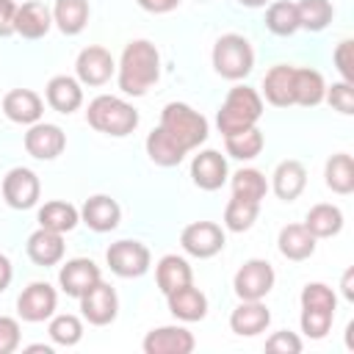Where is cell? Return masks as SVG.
Wrapping results in <instances>:
<instances>
[{
  "instance_id": "obj_1",
  "label": "cell",
  "mask_w": 354,
  "mask_h": 354,
  "mask_svg": "<svg viewBox=\"0 0 354 354\" xmlns=\"http://www.w3.org/2000/svg\"><path fill=\"white\" fill-rule=\"evenodd\" d=\"M160 77V53L147 39H133L124 44L122 58L116 64V80L122 94L127 97H144Z\"/></svg>"
},
{
  "instance_id": "obj_2",
  "label": "cell",
  "mask_w": 354,
  "mask_h": 354,
  "mask_svg": "<svg viewBox=\"0 0 354 354\" xmlns=\"http://www.w3.org/2000/svg\"><path fill=\"white\" fill-rule=\"evenodd\" d=\"M86 122L97 133H105V136H113V138H124L138 127V111L122 97L100 94V97H94L88 102Z\"/></svg>"
},
{
  "instance_id": "obj_3",
  "label": "cell",
  "mask_w": 354,
  "mask_h": 354,
  "mask_svg": "<svg viewBox=\"0 0 354 354\" xmlns=\"http://www.w3.org/2000/svg\"><path fill=\"white\" fill-rule=\"evenodd\" d=\"M260 116H263V97L249 86H232L216 113V124L221 136H232L246 127H254Z\"/></svg>"
},
{
  "instance_id": "obj_4",
  "label": "cell",
  "mask_w": 354,
  "mask_h": 354,
  "mask_svg": "<svg viewBox=\"0 0 354 354\" xmlns=\"http://www.w3.org/2000/svg\"><path fill=\"white\" fill-rule=\"evenodd\" d=\"M160 127L185 152L199 149V144H205L207 141V133H210L207 119L199 111H194L191 105H185V102H169V105H163V111H160Z\"/></svg>"
},
{
  "instance_id": "obj_5",
  "label": "cell",
  "mask_w": 354,
  "mask_h": 354,
  "mask_svg": "<svg viewBox=\"0 0 354 354\" xmlns=\"http://www.w3.org/2000/svg\"><path fill=\"white\" fill-rule=\"evenodd\" d=\"M210 61H213L216 75H221L224 80H243L254 69V50L246 36L224 33L216 39Z\"/></svg>"
},
{
  "instance_id": "obj_6",
  "label": "cell",
  "mask_w": 354,
  "mask_h": 354,
  "mask_svg": "<svg viewBox=\"0 0 354 354\" xmlns=\"http://www.w3.org/2000/svg\"><path fill=\"white\" fill-rule=\"evenodd\" d=\"M274 279H277L274 266H271L268 260L252 257V260H246V263L235 271V277H232V290H235V296H238L241 301H263V299L271 293Z\"/></svg>"
},
{
  "instance_id": "obj_7",
  "label": "cell",
  "mask_w": 354,
  "mask_h": 354,
  "mask_svg": "<svg viewBox=\"0 0 354 354\" xmlns=\"http://www.w3.org/2000/svg\"><path fill=\"white\" fill-rule=\"evenodd\" d=\"M105 263L108 268L122 277V279H136V277H144L152 266V254L149 249L141 243V241H116L108 246L105 252Z\"/></svg>"
},
{
  "instance_id": "obj_8",
  "label": "cell",
  "mask_w": 354,
  "mask_h": 354,
  "mask_svg": "<svg viewBox=\"0 0 354 354\" xmlns=\"http://www.w3.org/2000/svg\"><path fill=\"white\" fill-rule=\"evenodd\" d=\"M224 243H227L224 230L216 221H191L180 232L183 252L191 254V257H199V260H207V257L218 254L224 249Z\"/></svg>"
},
{
  "instance_id": "obj_9",
  "label": "cell",
  "mask_w": 354,
  "mask_h": 354,
  "mask_svg": "<svg viewBox=\"0 0 354 354\" xmlns=\"http://www.w3.org/2000/svg\"><path fill=\"white\" fill-rule=\"evenodd\" d=\"M41 196V183L36 177V171L25 169V166H14L6 171L3 177V199L8 207L14 210H30Z\"/></svg>"
},
{
  "instance_id": "obj_10",
  "label": "cell",
  "mask_w": 354,
  "mask_h": 354,
  "mask_svg": "<svg viewBox=\"0 0 354 354\" xmlns=\"http://www.w3.org/2000/svg\"><path fill=\"white\" fill-rule=\"evenodd\" d=\"M116 72V61L113 55L100 47V44H88L77 53L75 58V77L83 86H105Z\"/></svg>"
},
{
  "instance_id": "obj_11",
  "label": "cell",
  "mask_w": 354,
  "mask_h": 354,
  "mask_svg": "<svg viewBox=\"0 0 354 354\" xmlns=\"http://www.w3.org/2000/svg\"><path fill=\"white\" fill-rule=\"evenodd\" d=\"M55 307H58V293L50 282H30L17 299V313L28 324H41L53 318Z\"/></svg>"
},
{
  "instance_id": "obj_12",
  "label": "cell",
  "mask_w": 354,
  "mask_h": 354,
  "mask_svg": "<svg viewBox=\"0 0 354 354\" xmlns=\"http://www.w3.org/2000/svg\"><path fill=\"white\" fill-rule=\"evenodd\" d=\"M80 313L91 326H108L116 321L119 313V296L108 282H97L91 285L83 296H80Z\"/></svg>"
},
{
  "instance_id": "obj_13",
  "label": "cell",
  "mask_w": 354,
  "mask_h": 354,
  "mask_svg": "<svg viewBox=\"0 0 354 354\" xmlns=\"http://www.w3.org/2000/svg\"><path fill=\"white\" fill-rule=\"evenodd\" d=\"M64 147H66V133L58 124L36 122L25 133V152L36 160H53L64 152Z\"/></svg>"
},
{
  "instance_id": "obj_14",
  "label": "cell",
  "mask_w": 354,
  "mask_h": 354,
  "mask_svg": "<svg viewBox=\"0 0 354 354\" xmlns=\"http://www.w3.org/2000/svg\"><path fill=\"white\" fill-rule=\"evenodd\" d=\"M141 348L144 354H191L196 340L185 326H158L144 335Z\"/></svg>"
},
{
  "instance_id": "obj_15",
  "label": "cell",
  "mask_w": 354,
  "mask_h": 354,
  "mask_svg": "<svg viewBox=\"0 0 354 354\" xmlns=\"http://www.w3.org/2000/svg\"><path fill=\"white\" fill-rule=\"evenodd\" d=\"M230 177L227 158L218 149H202L191 160V180L202 191H218Z\"/></svg>"
},
{
  "instance_id": "obj_16",
  "label": "cell",
  "mask_w": 354,
  "mask_h": 354,
  "mask_svg": "<svg viewBox=\"0 0 354 354\" xmlns=\"http://www.w3.org/2000/svg\"><path fill=\"white\" fill-rule=\"evenodd\" d=\"M102 279V274H100V266L94 263V260H88V257H72V260H66L64 266H61V271H58V285H61V290L66 293V296H75V299H80L91 285H97Z\"/></svg>"
},
{
  "instance_id": "obj_17",
  "label": "cell",
  "mask_w": 354,
  "mask_h": 354,
  "mask_svg": "<svg viewBox=\"0 0 354 354\" xmlns=\"http://www.w3.org/2000/svg\"><path fill=\"white\" fill-rule=\"evenodd\" d=\"M3 113L14 122V124H36L41 122L44 113V100L30 91V88H11L3 97Z\"/></svg>"
},
{
  "instance_id": "obj_18",
  "label": "cell",
  "mask_w": 354,
  "mask_h": 354,
  "mask_svg": "<svg viewBox=\"0 0 354 354\" xmlns=\"http://www.w3.org/2000/svg\"><path fill=\"white\" fill-rule=\"evenodd\" d=\"M80 221L94 230V232H111L119 227L122 221V207L116 199L105 196V194H97V196H88L80 207Z\"/></svg>"
},
{
  "instance_id": "obj_19",
  "label": "cell",
  "mask_w": 354,
  "mask_h": 354,
  "mask_svg": "<svg viewBox=\"0 0 354 354\" xmlns=\"http://www.w3.org/2000/svg\"><path fill=\"white\" fill-rule=\"evenodd\" d=\"M53 28V11L39 3V0H25L22 6H17V17H14V33H19L22 39H41L47 36V30Z\"/></svg>"
},
{
  "instance_id": "obj_20",
  "label": "cell",
  "mask_w": 354,
  "mask_h": 354,
  "mask_svg": "<svg viewBox=\"0 0 354 354\" xmlns=\"http://www.w3.org/2000/svg\"><path fill=\"white\" fill-rule=\"evenodd\" d=\"M44 97H47V105L53 111L69 116L83 105V83L72 75H55V77H50Z\"/></svg>"
},
{
  "instance_id": "obj_21",
  "label": "cell",
  "mask_w": 354,
  "mask_h": 354,
  "mask_svg": "<svg viewBox=\"0 0 354 354\" xmlns=\"http://www.w3.org/2000/svg\"><path fill=\"white\" fill-rule=\"evenodd\" d=\"M64 235L61 232H53V230H44L39 227L36 232L28 235V243H25V252L30 257V263L41 266V268H50V266H58L64 260Z\"/></svg>"
},
{
  "instance_id": "obj_22",
  "label": "cell",
  "mask_w": 354,
  "mask_h": 354,
  "mask_svg": "<svg viewBox=\"0 0 354 354\" xmlns=\"http://www.w3.org/2000/svg\"><path fill=\"white\" fill-rule=\"evenodd\" d=\"M166 301H169V313L177 321L194 324V321H202L207 315V296L199 288H194V282L166 293Z\"/></svg>"
},
{
  "instance_id": "obj_23",
  "label": "cell",
  "mask_w": 354,
  "mask_h": 354,
  "mask_svg": "<svg viewBox=\"0 0 354 354\" xmlns=\"http://www.w3.org/2000/svg\"><path fill=\"white\" fill-rule=\"evenodd\" d=\"M304 185H307V169H304L301 160L288 158V160L277 163V169H274V174H271V191H274L282 202L299 199L301 191H304Z\"/></svg>"
},
{
  "instance_id": "obj_24",
  "label": "cell",
  "mask_w": 354,
  "mask_h": 354,
  "mask_svg": "<svg viewBox=\"0 0 354 354\" xmlns=\"http://www.w3.org/2000/svg\"><path fill=\"white\" fill-rule=\"evenodd\" d=\"M268 324H271V313L263 301H241L230 313V329L241 337H254V335L266 332Z\"/></svg>"
},
{
  "instance_id": "obj_25",
  "label": "cell",
  "mask_w": 354,
  "mask_h": 354,
  "mask_svg": "<svg viewBox=\"0 0 354 354\" xmlns=\"http://www.w3.org/2000/svg\"><path fill=\"white\" fill-rule=\"evenodd\" d=\"M263 97L274 108H288L293 105V66L290 64H277L266 72L263 77Z\"/></svg>"
},
{
  "instance_id": "obj_26",
  "label": "cell",
  "mask_w": 354,
  "mask_h": 354,
  "mask_svg": "<svg viewBox=\"0 0 354 354\" xmlns=\"http://www.w3.org/2000/svg\"><path fill=\"white\" fill-rule=\"evenodd\" d=\"M324 94H326V83L318 69L293 66V105L315 108L324 102Z\"/></svg>"
},
{
  "instance_id": "obj_27",
  "label": "cell",
  "mask_w": 354,
  "mask_h": 354,
  "mask_svg": "<svg viewBox=\"0 0 354 354\" xmlns=\"http://www.w3.org/2000/svg\"><path fill=\"white\" fill-rule=\"evenodd\" d=\"M277 249L285 260H293V263H301L307 257H313L315 252V238L310 235V230L304 224H288L279 230V238H277Z\"/></svg>"
},
{
  "instance_id": "obj_28",
  "label": "cell",
  "mask_w": 354,
  "mask_h": 354,
  "mask_svg": "<svg viewBox=\"0 0 354 354\" xmlns=\"http://www.w3.org/2000/svg\"><path fill=\"white\" fill-rule=\"evenodd\" d=\"M155 282H158L160 293L166 296V293H171L177 288H183V285H191L194 282V271H191V266H188L185 257H180V254H163L158 260V266H155Z\"/></svg>"
},
{
  "instance_id": "obj_29",
  "label": "cell",
  "mask_w": 354,
  "mask_h": 354,
  "mask_svg": "<svg viewBox=\"0 0 354 354\" xmlns=\"http://www.w3.org/2000/svg\"><path fill=\"white\" fill-rule=\"evenodd\" d=\"M144 147H147V155H149V160L155 163V166H163V169H171V166H180L183 163V158L188 155L160 124L147 136V141H144Z\"/></svg>"
},
{
  "instance_id": "obj_30",
  "label": "cell",
  "mask_w": 354,
  "mask_h": 354,
  "mask_svg": "<svg viewBox=\"0 0 354 354\" xmlns=\"http://www.w3.org/2000/svg\"><path fill=\"white\" fill-rule=\"evenodd\" d=\"M304 227L310 230V235L315 241L318 238H335L343 230V210L337 205H329V202L313 205L304 216Z\"/></svg>"
},
{
  "instance_id": "obj_31",
  "label": "cell",
  "mask_w": 354,
  "mask_h": 354,
  "mask_svg": "<svg viewBox=\"0 0 354 354\" xmlns=\"http://www.w3.org/2000/svg\"><path fill=\"white\" fill-rule=\"evenodd\" d=\"M80 221V210L72 205V202H64V199H53V202H44L39 207V227L44 230H53V232H72Z\"/></svg>"
},
{
  "instance_id": "obj_32",
  "label": "cell",
  "mask_w": 354,
  "mask_h": 354,
  "mask_svg": "<svg viewBox=\"0 0 354 354\" xmlns=\"http://www.w3.org/2000/svg\"><path fill=\"white\" fill-rule=\"evenodd\" d=\"M88 22V0H55L53 25L64 36H77Z\"/></svg>"
},
{
  "instance_id": "obj_33",
  "label": "cell",
  "mask_w": 354,
  "mask_h": 354,
  "mask_svg": "<svg viewBox=\"0 0 354 354\" xmlns=\"http://www.w3.org/2000/svg\"><path fill=\"white\" fill-rule=\"evenodd\" d=\"M324 183L329 191L340 194V196H348L354 191V160L348 152H337L326 160L324 166Z\"/></svg>"
},
{
  "instance_id": "obj_34",
  "label": "cell",
  "mask_w": 354,
  "mask_h": 354,
  "mask_svg": "<svg viewBox=\"0 0 354 354\" xmlns=\"http://www.w3.org/2000/svg\"><path fill=\"white\" fill-rule=\"evenodd\" d=\"M263 147H266V138H263V133L257 130V124H254V127H246V130H241V133L224 136V149H227V155L235 158V160H252V158H257V155L263 152Z\"/></svg>"
},
{
  "instance_id": "obj_35",
  "label": "cell",
  "mask_w": 354,
  "mask_h": 354,
  "mask_svg": "<svg viewBox=\"0 0 354 354\" xmlns=\"http://www.w3.org/2000/svg\"><path fill=\"white\" fill-rule=\"evenodd\" d=\"M296 17H299V28H304L310 33H321L324 28H329L335 8L329 0H299Z\"/></svg>"
},
{
  "instance_id": "obj_36",
  "label": "cell",
  "mask_w": 354,
  "mask_h": 354,
  "mask_svg": "<svg viewBox=\"0 0 354 354\" xmlns=\"http://www.w3.org/2000/svg\"><path fill=\"white\" fill-rule=\"evenodd\" d=\"M232 185V196L238 199H249V202H263L266 194H268V183H266V174L257 171V169H238L230 180Z\"/></svg>"
},
{
  "instance_id": "obj_37",
  "label": "cell",
  "mask_w": 354,
  "mask_h": 354,
  "mask_svg": "<svg viewBox=\"0 0 354 354\" xmlns=\"http://www.w3.org/2000/svg\"><path fill=\"white\" fill-rule=\"evenodd\" d=\"M266 28L274 36H293L299 30V17H296V3L290 0H277L266 11Z\"/></svg>"
},
{
  "instance_id": "obj_38",
  "label": "cell",
  "mask_w": 354,
  "mask_h": 354,
  "mask_svg": "<svg viewBox=\"0 0 354 354\" xmlns=\"http://www.w3.org/2000/svg\"><path fill=\"white\" fill-rule=\"evenodd\" d=\"M257 213H260V205L257 202H249V199H238L232 196L224 207V227L230 232H246L252 230V224L257 221Z\"/></svg>"
},
{
  "instance_id": "obj_39",
  "label": "cell",
  "mask_w": 354,
  "mask_h": 354,
  "mask_svg": "<svg viewBox=\"0 0 354 354\" xmlns=\"http://www.w3.org/2000/svg\"><path fill=\"white\" fill-rule=\"evenodd\" d=\"M47 332H50V340L55 346L69 348V346H77L83 340V321L77 315H72V313H64V315H55L50 321Z\"/></svg>"
},
{
  "instance_id": "obj_40",
  "label": "cell",
  "mask_w": 354,
  "mask_h": 354,
  "mask_svg": "<svg viewBox=\"0 0 354 354\" xmlns=\"http://www.w3.org/2000/svg\"><path fill=\"white\" fill-rule=\"evenodd\" d=\"M332 321H335V313L329 310H313V307H301V315H299V324H301V332L310 337V340H324L332 329Z\"/></svg>"
},
{
  "instance_id": "obj_41",
  "label": "cell",
  "mask_w": 354,
  "mask_h": 354,
  "mask_svg": "<svg viewBox=\"0 0 354 354\" xmlns=\"http://www.w3.org/2000/svg\"><path fill=\"white\" fill-rule=\"evenodd\" d=\"M299 301H301V307L329 310V313H335V307H337V296H335V290H332L329 285H324V282H307V285L301 288Z\"/></svg>"
},
{
  "instance_id": "obj_42",
  "label": "cell",
  "mask_w": 354,
  "mask_h": 354,
  "mask_svg": "<svg viewBox=\"0 0 354 354\" xmlns=\"http://www.w3.org/2000/svg\"><path fill=\"white\" fill-rule=\"evenodd\" d=\"M324 100L337 111V113H343V116H351L354 113V83H346V80H340V83H332V86H326V94H324Z\"/></svg>"
},
{
  "instance_id": "obj_43",
  "label": "cell",
  "mask_w": 354,
  "mask_h": 354,
  "mask_svg": "<svg viewBox=\"0 0 354 354\" xmlns=\"http://www.w3.org/2000/svg\"><path fill=\"white\" fill-rule=\"evenodd\" d=\"M332 61H335V69L340 72V77L346 83H354V41L351 39L337 41V47L332 53Z\"/></svg>"
},
{
  "instance_id": "obj_44",
  "label": "cell",
  "mask_w": 354,
  "mask_h": 354,
  "mask_svg": "<svg viewBox=\"0 0 354 354\" xmlns=\"http://www.w3.org/2000/svg\"><path fill=\"white\" fill-rule=\"evenodd\" d=\"M301 346H304L301 337L288 329H279L266 340V351H271V354H299Z\"/></svg>"
},
{
  "instance_id": "obj_45",
  "label": "cell",
  "mask_w": 354,
  "mask_h": 354,
  "mask_svg": "<svg viewBox=\"0 0 354 354\" xmlns=\"http://www.w3.org/2000/svg\"><path fill=\"white\" fill-rule=\"evenodd\" d=\"M19 340H22L19 321L11 315H0V354H14L19 348Z\"/></svg>"
},
{
  "instance_id": "obj_46",
  "label": "cell",
  "mask_w": 354,
  "mask_h": 354,
  "mask_svg": "<svg viewBox=\"0 0 354 354\" xmlns=\"http://www.w3.org/2000/svg\"><path fill=\"white\" fill-rule=\"evenodd\" d=\"M14 17H17V3L14 0H0V36L14 33Z\"/></svg>"
},
{
  "instance_id": "obj_47",
  "label": "cell",
  "mask_w": 354,
  "mask_h": 354,
  "mask_svg": "<svg viewBox=\"0 0 354 354\" xmlns=\"http://www.w3.org/2000/svg\"><path fill=\"white\" fill-rule=\"evenodd\" d=\"M138 6L149 14H169L180 6V0H138Z\"/></svg>"
},
{
  "instance_id": "obj_48",
  "label": "cell",
  "mask_w": 354,
  "mask_h": 354,
  "mask_svg": "<svg viewBox=\"0 0 354 354\" xmlns=\"http://www.w3.org/2000/svg\"><path fill=\"white\" fill-rule=\"evenodd\" d=\"M11 279H14V266H11V260L6 254H0V293L11 285Z\"/></svg>"
},
{
  "instance_id": "obj_49",
  "label": "cell",
  "mask_w": 354,
  "mask_h": 354,
  "mask_svg": "<svg viewBox=\"0 0 354 354\" xmlns=\"http://www.w3.org/2000/svg\"><path fill=\"white\" fill-rule=\"evenodd\" d=\"M340 290H343L346 301H354V268H346L343 282H340Z\"/></svg>"
},
{
  "instance_id": "obj_50",
  "label": "cell",
  "mask_w": 354,
  "mask_h": 354,
  "mask_svg": "<svg viewBox=\"0 0 354 354\" xmlns=\"http://www.w3.org/2000/svg\"><path fill=\"white\" fill-rule=\"evenodd\" d=\"M28 354H53V346L47 343H33V346H25Z\"/></svg>"
},
{
  "instance_id": "obj_51",
  "label": "cell",
  "mask_w": 354,
  "mask_h": 354,
  "mask_svg": "<svg viewBox=\"0 0 354 354\" xmlns=\"http://www.w3.org/2000/svg\"><path fill=\"white\" fill-rule=\"evenodd\" d=\"M241 6H246V8H263L268 0H238Z\"/></svg>"
},
{
  "instance_id": "obj_52",
  "label": "cell",
  "mask_w": 354,
  "mask_h": 354,
  "mask_svg": "<svg viewBox=\"0 0 354 354\" xmlns=\"http://www.w3.org/2000/svg\"><path fill=\"white\" fill-rule=\"evenodd\" d=\"M199 3H207V0H199Z\"/></svg>"
}]
</instances>
